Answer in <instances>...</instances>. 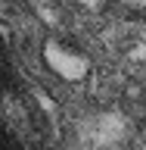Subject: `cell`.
I'll return each mask as SVG.
<instances>
[{
    "label": "cell",
    "instance_id": "cell-1",
    "mask_svg": "<svg viewBox=\"0 0 146 150\" xmlns=\"http://www.w3.org/2000/svg\"><path fill=\"white\" fill-rule=\"evenodd\" d=\"M41 56H44L47 69L53 75H59V78H65V81H81V78L90 75V59L84 53H78V50H72V47H65L56 38H47L44 41Z\"/></svg>",
    "mask_w": 146,
    "mask_h": 150
},
{
    "label": "cell",
    "instance_id": "cell-2",
    "mask_svg": "<svg viewBox=\"0 0 146 150\" xmlns=\"http://www.w3.org/2000/svg\"><path fill=\"white\" fill-rule=\"evenodd\" d=\"M131 56H134V59H143V56H146V44L134 47V50H131Z\"/></svg>",
    "mask_w": 146,
    "mask_h": 150
},
{
    "label": "cell",
    "instance_id": "cell-3",
    "mask_svg": "<svg viewBox=\"0 0 146 150\" xmlns=\"http://www.w3.org/2000/svg\"><path fill=\"white\" fill-rule=\"evenodd\" d=\"M134 3H137V6H146V0H134Z\"/></svg>",
    "mask_w": 146,
    "mask_h": 150
}]
</instances>
